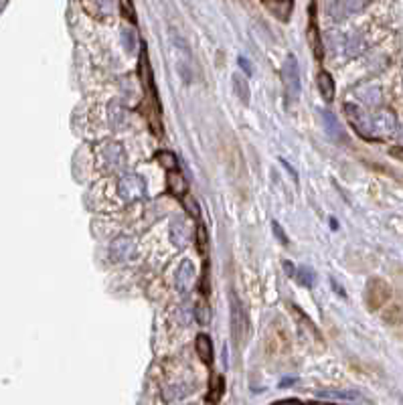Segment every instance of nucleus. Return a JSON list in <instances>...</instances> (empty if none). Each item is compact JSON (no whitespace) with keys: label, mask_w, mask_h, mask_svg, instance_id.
<instances>
[{"label":"nucleus","mask_w":403,"mask_h":405,"mask_svg":"<svg viewBox=\"0 0 403 405\" xmlns=\"http://www.w3.org/2000/svg\"><path fill=\"white\" fill-rule=\"evenodd\" d=\"M318 91H320L324 101H332L334 99V79L326 71L318 73Z\"/></svg>","instance_id":"10"},{"label":"nucleus","mask_w":403,"mask_h":405,"mask_svg":"<svg viewBox=\"0 0 403 405\" xmlns=\"http://www.w3.org/2000/svg\"><path fill=\"white\" fill-rule=\"evenodd\" d=\"M138 77H140V84L142 88L152 93V88H154V75H152V67H150V59H148V53H146V47L140 49V59H138Z\"/></svg>","instance_id":"6"},{"label":"nucleus","mask_w":403,"mask_h":405,"mask_svg":"<svg viewBox=\"0 0 403 405\" xmlns=\"http://www.w3.org/2000/svg\"><path fill=\"white\" fill-rule=\"evenodd\" d=\"M273 405H302L298 400H284V402H278V404Z\"/></svg>","instance_id":"23"},{"label":"nucleus","mask_w":403,"mask_h":405,"mask_svg":"<svg viewBox=\"0 0 403 405\" xmlns=\"http://www.w3.org/2000/svg\"><path fill=\"white\" fill-rule=\"evenodd\" d=\"M268 10L278 16L280 21H288L290 19V12H292V0H264Z\"/></svg>","instance_id":"9"},{"label":"nucleus","mask_w":403,"mask_h":405,"mask_svg":"<svg viewBox=\"0 0 403 405\" xmlns=\"http://www.w3.org/2000/svg\"><path fill=\"white\" fill-rule=\"evenodd\" d=\"M156 160H158V162H160V167H164L167 171H177V167H179V160H177V156H175L173 152H169V150H162V152H158Z\"/></svg>","instance_id":"15"},{"label":"nucleus","mask_w":403,"mask_h":405,"mask_svg":"<svg viewBox=\"0 0 403 405\" xmlns=\"http://www.w3.org/2000/svg\"><path fill=\"white\" fill-rule=\"evenodd\" d=\"M273 229H276V235H278V239H280L282 243H288V239L284 237V233H282V229H280V225H278V223H273Z\"/></svg>","instance_id":"22"},{"label":"nucleus","mask_w":403,"mask_h":405,"mask_svg":"<svg viewBox=\"0 0 403 405\" xmlns=\"http://www.w3.org/2000/svg\"><path fill=\"white\" fill-rule=\"evenodd\" d=\"M171 237L177 245H184L188 241V227L184 219H177L173 227H171Z\"/></svg>","instance_id":"14"},{"label":"nucleus","mask_w":403,"mask_h":405,"mask_svg":"<svg viewBox=\"0 0 403 405\" xmlns=\"http://www.w3.org/2000/svg\"><path fill=\"white\" fill-rule=\"evenodd\" d=\"M195 347H197V353L201 360H205L207 365L213 363V345H211V339L207 334H199L197 341H195Z\"/></svg>","instance_id":"13"},{"label":"nucleus","mask_w":403,"mask_h":405,"mask_svg":"<svg viewBox=\"0 0 403 405\" xmlns=\"http://www.w3.org/2000/svg\"><path fill=\"white\" fill-rule=\"evenodd\" d=\"M233 82H235V93H239L241 101H243V103H247V101H249V90H247V84H245L241 77H237V75H235V79H233Z\"/></svg>","instance_id":"17"},{"label":"nucleus","mask_w":403,"mask_h":405,"mask_svg":"<svg viewBox=\"0 0 403 405\" xmlns=\"http://www.w3.org/2000/svg\"><path fill=\"white\" fill-rule=\"evenodd\" d=\"M120 10H122V14H124L126 21L136 23V8L132 0H120Z\"/></svg>","instance_id":"16"},{"label":"nucleus","mask_w":403,"mask_h":405,"mask_svg":"<svg viewBox=\"0 0 403 405\" xmlns=\"http://www.w3.org/2000/svg\"><path fill=\"white\" fill-rule=\"evenodd\" d=\"M369 124H371V132L377 136H393V132L398 130V122L391 112H379L371 116Z\"/></svg>","instance_id":"4"},{"label":"nucleus","mask_w":403,"mask_h":405,"mask_svg":"<svg viewBox=\"0 0 403 405\" xmlns=\"http://www.w3.org/2000/svg\"><path fill=\"white\" fill-rule=\"evenodd\" d=\"M136 254V245L134 241L130 237H118L114 243H112V258L116 262H128L132 260Z\"/></svg>","instance_id":"7"},{"label":"nucleus","mask_w":403,"mask_h":405,"mask_svg":"<svg viewBox=\"0 0 403 405\" xmlns=\"http://www.w3.org/2000/svg\"><path fill=\"white\" fill-rule=\"evenodd\" d=\"M184 207H186V211L191 213V217L199 219L201 211H199V205H197V201H195L193 197H184Z\"/></svg>","instance_id":"18"},{"label":"nucleus","mask_w":403,"mask_h":405,"mask_svg":"<svg viewBox=\"0 0 403 405\" xmlns=\"http://www.w3.org/2000/svg\"><path fill=\"white\" fill-rule=\"evenodd\" d=\"M247 326H249L247 324V316L243 312L239 300L233 296L231 298V328H233V339L237 343H241L243 341V334H247Z\"/></svg>","instance_id":"5"},{"label":"nucleus","mask_w":403,"mask_h":405,"mask_svg":"<svg viewBox=\"0 0 403 405\" xmlns=\"http://www.w3.org/2000/svg\"><path fill=\"white\" fill-rule=\"evenodd\" d=\"M124 39L128 41V51H132V43H134V35H132V31H124Z\"/></svg>","instance_id":"21"},{"label":"nucleus","mask_w":403,"mask_h":405,"mask_svg":"<svg viewBox=\"0 0 403 405\" xmlns=\"http://www.w3.org/2000/svg\"><path fill=\"white\" fill-rule=\"evenodd\" d=\"M239 63L243 65V69H245V73H252V69H249V65H247V61H245V59H239Z\"/></svg>","instance_id":"24"},{"label":"nucleus","mask_w":403,"mask_h":405,"mask_svg":"<svg viewBox=\"0 0 403 405\" xmlns=\"http://www.w3.org/2000/svg\"><path fill=\"white\" fill-rule=\"evenodd\" d=\"M118 193L124 201H138L146 195V184L144 179H140L138 175H126L120 179L118 184Z\"/></svg>","instance_id":"3"},{"label":"nucleus","mask_w":403,"mask_h":405,"mask_svg":"<svg viewBox=\"0 0 403 405\" xmlns=\"http://www.w3.org/2000/svg\"><path fill=\"white\" fill-rule=\"evenodd\" d=\"M197 235H199V247H201V249H205V245H207V231H205V227L199 225V229H197Z\"/></svg>","instance_id":"20"},{"label":"nucleus","mask_w":403,"mask_h":405,"mask_svg":"<svg viewBox=\"0 0 403 405\" xmlns=\"http://www.w3.org/2000/svg\"><path fill=\"white\" fill-rule=\"evenodd\" d=\"M391 154H393L395 158H402L403 160V152H400V148H393V150H391Z\"/></svg>","instance_id":"25"},{"label":"nucleus","mask_w":403,"mask_h":405,"mask_svg":"<svg viewBox=\"0 0 403 405\" xmlns=\"http://www.w3.org/2000/svg\"><path fill=\"white\" fill-rule=\"evenodd\" d=\"M175 51H177V67H179V73L182 75V82L188 84L191 75L186 73L188 71V65H191V53H188V47L184 45L182 39H177L175 43Z\"/></svg>","instance_id":"8"},{"label":"nucleus","mask_w":403,"mask_h":405,"mask_svg":"<svg viewBox=\"0 0 403 405\" xmlns=\"http://www.w3.org/2000/svg\"><path fill=\"white\" fill-rule=\"evenodd\" d=\"M282 77H284V90H286V97L290 101H296L300 97V67H298V61L294 55H288L286 57V63H284V69H282Z\"/></svg>","instance_id":"1"},{"label":"nucleus","mask_w":403,"mask_h":405,"mask_svg":"<svg viewBox=\"0 0 403 405\" xmlns=\"http://www.w3.org/2000/svg\"><path fill=\"white\" fill-rule=\"evenodd\" d=\"M365 296H367V306H369L371 310H377V308H381V306L389 300L391 288H389L383 280L375 278V280H371V282L367 284Z\"/></svg>","instance_id":"2"},{"label":"nucleus","mask_w":403,"mask_h":405,"mask_svg":"<svg viewBox=\"0 0 403 405\" xmlns=\"http://www.w3.org/2000/svg\"><path fill=\"white\" fill-rule=\"evenodd\" d=\"M167 182H169V188H171V193H173L175 197H184V195H186L188 184H186V180H184V177L180 175L179 171H169Z\"/></svg>","instance_id":"12"},{"label":"nucleus","mask_w":403,"mask_h":405,"mask_svg":"<svg viewBox=\"0 0 403 405\" xmlns=\"http://www.w3.org/2000/svg\"><path fill=\"white\" fill-rule=\"evenodd\" d=\"M298 278H300V282H302L304 286H313V280H314L313 270H308V268H300V270H298Z\"/></svg>","instance_id":"19"},{"label":"nucleus","mask_w":403,"mask_h":405,"mask_svg":"<svg viewBox=\"0 0 403 405\" xmlns=\"http://www.w3.org/2000/svg\"><path fill=\"white\" fill-rule=\"evenodd\" d=\"M193 280H195L193 264H191V262H182L179 273H177V286H179L180 292H186V290L193 286Z\"/></svg>","instance_id":"11"}]
</instances>
